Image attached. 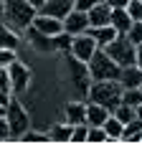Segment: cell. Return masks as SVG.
Instances as JSON below:
<instances>
[{
	"instance_id": "obj_1",
	"label": "cell",
	"mask_w": 142,
	"mask_h": 147,
	"mask_svg": "<svg viewBox=\"0 0 142 147\" xmlns=\"http://www.w3.org/2000/svg\"><path fill=\"white\" fill-rule=\"evenodd\" d=\"M64 69H66V79H69L71 89L79 96H89V89L94 84L91 71H89V61L76 59L74 53H64Z\"/></svg>"
},
{
	"instance_id": "obj_9",
	"label": "cell",
	"mask_w": 142,
	"mask_h": 147,
	"mask_svg": "<svg viewBox=\"0 0 142 147\" xmlns=\"http://www.w3.org/2000/svg\"><path fill=\"white\" fill-rule=\"evenodd\" d=\"M99 48L101 46L97 43L94 36L86 30V33H81V36H74V48H71V53H74L76 59H81V61H91Z\"/></svg>"
},
{
	"instance_id": "obj_6",
	"label": "cell",
	"mask_w": 142,
	"mask_h": 147,
	"mask_svg": "<svg viewBox=\"0 0 142 147\" xmlns=\"http://www.w3.org/2000/svg\"><path fill=\"white\" fill-rule=\"evenodd\" d=\"M5 119H8V124H10V134H13V140H20V137L30 129V114L26 112V107L20 104V99H18V96H13V99H10Z\"/></svg>"
},
{
	"instance_id": "obj_14",
	"label": "cell",
	"mask_w": 142,
	"mask_h": 147,
	"mask_svg": "<svg viewBox=\"0 0 142 147\" xmlns=\"http://www.w3.org/2000/svg\"><path fill=\"white\" fill-rule=\"evenodd\" d=\"M18 46H20V36H18V30L3 18V20H0V48H13V51H15Z\"/></svg>"
},
{
	"instance_id": "obj_22",
	"label": "cell",
	"mask_w": 142,
	"mask_h": 147,
	"mask_svg": "<svg viewBox=\"0 0 142 147\" xmlns=\"http://www.w3.org/2000/svg\"><path fill=\"white\" fill-rule=\"evenodd\" d=\"M104 129L109 134V142H117V140H122V134H124V122H119V119L112 114V117L104 122Z\"/></svg>"
},
{
	"instance_id": "obj_38",
	"label": "cell",
	"mask_w": 142,
	"mask_h": 147,
	"mask_svg": "<svg viewBox=\"0 0 142 147\" xmlns=\"http://www.w3.org/2000/svg\"><path fill=\"white\" fill-rule=\"evenodd\" d=\"M28 3H33L36 8H41V5H43V3H46V0H28Z\"/></svg>"
},
{
	"instance_id": "obj_13",
	"label": "cell",
	"mask_w": 142,
	"mask_h": 147,
	"mask_svg": "<svg viewBox=\"0 0 142 147\" xmlns=\"http://www.w3.org/2000/svg\"><path fill=\"white\" fill-rule=\"evenodd\" d=\"M109 117H112V109H107L104 104H97V102L86 99V119H89V124H101L104 127V122Z\"/></svg>"
},
{
	"instance_id": "obj_16",
	"label": "cell",
	"mask_w": 142,
	"mask_h": 147,
	"mask_svg": "<svg viewBox=\"0 0 142 147\" xmlns=\"http://www.w3.org/2000/svg\"><path fill=\"white\" fill-rule=\"evenodd\" d=\"M112 5L104 0V3H99V5H94L91 10H89V20H91V28L94 26H107V23H112Z\"/></svg>"
},
{
	"instance_id": "obj_24",
	"label": "cell",
	"mask_w": 142,
	"mask_h": 147,
	"mask_svg": "<svg viewBox=\"0 0 142 147\" xmlns=\"http://www.w3.org/2000/svg\"><path fill=\"white\" fill-rule=\"evenodd\" d=\"M114 117L119 119V122H124V124H129V122H135V119H137V107H129V104H119V107H117V109H114L112 112Z\"/></svg>"
},
{
	"instance_id": "obj_35",
	"label": "cell",
	"mask_w": 142,
	"mask_h": 147,
	"mask_svg": "<svg viewBox=\"0 0 142 147\" xmlns=\"http://www.w3.org/2000/svg\"><path fill=\"white\" fill-rule=\"evenodd\" d=\"M137 66H140V69H142V43L137 46Z\"/></svg>"
},
{
	"instance_id": "obj_10",
	"label": "cell",
	"mask_w": 142,
	"mask_h": 147,
	"mask_svg": "<svg viewBox=\"0 0 142 147\" xmlns=\"http://www.w3.org/2000/svg\"><path fill=\"white\" fill-rule=\"evenodd\" d=\"M89 28H91V20H89V13H86V10L74 8V10L64 18V30H69L74 36H81V33H86Z\"/></svg>"
},
{
	"instance_id": "obj_15",
	"label": "cell",
	"mask_w": 142,
	"mask_h": 147,
	"mask_svg": "<svg viewBox=\"0 0 142 147\" xmlns=\"http://www.w3.org/2000/svg\"><path fill=\"white\" fill-rule=\"evenodd\" d=\"M66 122L69 124H89V119H86V102H69L66 104Z\"/></svg>"
},
{
	"instance_id": "obj_7",
	"label": "cell",
	"mask_w": 142,
	"mask_h": 147,
	"mask_svg": "<svg viewBox=\"0 0 142 147\" xmlns=\"http://www.w3.org/2000/svg\"><path fill=\"white\" fill-rule=\"evenodd\" d=\"M23 36H26V43H28L36 53H53V51H56V41H53V36H48V33L38 30L36 26L26 28V30H23Z\"/></svg>"
},
{
	"instance_id": "obj_29",
	"label": "cell",
	"mask_w": 142,
	"mask_h": 147,
	"mask_svg": "<svg viewBox=\"0 0 142 147\" xmlns=\"http://www.w3.org/2000/svg\"><path fill=\"white\" fill-rule=\"evenodd\" d=\"M15 61H18V56L13 48H0V69H10Z\"/></svg>"
},
{
	"instance_id": "obj_19",
	"label": "cell",
	"mask_w": 142,
	"mask_h": 147,
	"mask_svg": "<svg viewBox=\"0 0 142 147\" xmlns=\"http://www.w3.org/2000/svg\"><path fill=\"white\" fill-rule=\"evenodd\" d=\"M132 23H135V18L129 15L127 8H114L112 10V26L119 30V33H129Z\"/></svg>"
},
{
	"instance_id": "obj_34",
	"label": "cell",
	"mask_w": 142,
	"mask_h": 147,
	"mask_svg": "<svg viewBox=\"0 0 142 147\" xmlns=\"http://www.w3.org/2000/svg\"><path fill=\"white\" fill-rule=\"evenodd\" d=\"M107 3H109L112 8H127V5L132 3V0H107Z\"/></svg>"
},
{
	"instance_id": "obj_4",
	"label": "cell",
	"mask_w": 142,
	"mask_h": 147,
	"mask_svg": "<svg viewBox=\"0 0 142 147\" xmlns=\"http://www.w3.org/2000/svg\"><path fill=\"white\" fill-rule=\"evenodd\" d=\"M89 71H91V79H94V81H112V79L119 81L122 66H119L104 48H99V51L94 53V59L89 61Z\"/></svg>"
},
{
	"instance_id": "obj_31",
	"label": "cell",
	"mask_w": 142,
	"mask_h": 147,
	"mask_svg": "<svg viewBox=\"0 0 142 147\" xmlns=\"http://www.w3.org/2000/svg\"><path fill=\"white\" fill-rule=\"evenodd\" d=\"M127 10H129V15H132L135 20H142V0H132L127 5Z\"/></svg>"
},
{
	"instance_id": "obj_27",
	"label": "cell",
	"mask_w": 142,
	"mask_h": 147,
	"mask_svg": "<svg viewBox=\"0 0 142 147\" xmlns=\"http://www.w3.org/2000/svg\"><path fill=\"white\" fill-rule=\"evenodd\" d=\"M20 142H28V145H38V142H51V134H48V132H33V129H28V132L20 137Z\"/></svg>"
},
{
	"instance_id": "obj_37",
	"label": "cell",
	"mask_w": 142,
	"mask_h": 147,
	"mask_svg": "<svg viewBox=\"0 0 142 147\" xmlns=\"http://www.w3.org/2000/svg\"><path fill=\"white\" fill-rule=\"evenodd\" d=\"M5 114H8V107H5V104H0V117H5Z\"/></svg>"
},
{
	"instance_id": "obj_2",
	"label": "cell",
	"mask_w": 142,
	"mask_h": 147,
	"mask_svg": "<svg viewBox=\"0 0 142 147\" xmlns=\"http://www.w3.org/2000/svg\"><path fill=\"white\" fill-rule=\"evenodd\" d=\"M36 15H38V8L28 0H5V20L15 30L23 33L26 28H30Z\"/></svg>"
},
{
	"instance_id": "obj_23",
	"label": "cell",
	"mask_w": 142,
	"mask_h": 147,
	"mask_svg": "<svg viewBox=\"0 0 142 147\" xmlns=\"http://www.w3.org/2000/svg\"><path fill=\"white\" fill-rule=\"evenodd\" d=\"M53 41H56V51L58 53H71V48H74V33L61 30V33L53 36Z\"/></svg>"
},
{
	"instance_id": "obj_17",
	"label": "cell",
	"mask_w": 142,
	"mask_h": 147,
	"mask_svg": "<svg viewBox=\"0 0 142 147\" xmlns=\"http://www.w3.org/2000/svg\"><path fill=\"white\" fill-rule=\"evenodd\" d=\"M89 33L94 36V41H97L101 48H107V46H109L114 38L119 36V30L114 28L112 23H107V26H94V28H89Z\"/></svg>"
},
{
	"instance_id": "obj_12",
	"label": "cell",
	"mask_w": 142,
	"mask_h": 147,
	"mask_svg": "<svg viewBox=\"0 0 142 147\" xmlns=\"http://www.w3.org/2000/svg\"><path fill=\"white\" fill-rule=\"evenodd\" d=\"M33 26H36L38 30H43V33H48V36H56V33L64 30V20H61V18H53V15L38 13L36 20H33Z\"/></svg>"
},
{
	"instance_id": "obj_5",
	"label": "cell",
	"mask_w": 142,
	"mask_h": 147,
	"mask_svg": "<svg viewBox=\"0 0 142 147\" xmlns=\"http://www.w3.org/2000/svg\"><path fill=\"white\" fill-rule=\"evenodd\" d=\"M104 51H107V53H109L122 69H124V66H132V63H137V43L129 38L127 33H119V36H117Z\"/></svg>"
},
{
	"instance_id": "obj_36",
	"label": "cell",
	"mask_w": 142,
	"mask_h": 147,
	"mask_svg": "<svg viewBox=\"0 0 142 147\" xmlns=\"http://www.w3.org/2000/svg\"><path fill=\"white\" fill-rule=\"evenodd\" d=\"M5 18V0H0V20Z\"/></svg>"
},
{
	"instance_id": "obj_21",
	"label": "cell",
	"mask_w": 142,
	"mask_h": 147,
	"mask_svg": "<svg viewBox=\"0 0 142 147\" xmlns=\"http://www.w3.org/2000/svg\"><path fill=\"white\" fill-rule=\"evenodd\" d=\"M122 142H129V145H137V142H142V119H135V122L124 124Z\"/></svg>"
},
{
	"instance_id": "obj_25",
	"label": "cell",
	"mask_w": 142,
	"mask_h": 147,
	"mask_svg": "<svg viewBox=\"0 0 142 147\" xmlns=\"http://www.w3.org/2000/svg\"><path fill=\"white\" fill-rule=\"evenodd\" d=\"M101 142H109V134L101 124H89V140L86 145H101Z\"/></svg>"
},
{
	"instance_id": "obj_33",
	"label": "cell",
	"mask_w": 142,
	"mask_h": 147,
	"mask_svg": "<svg viewBox=\"0 0 142 147\" xmlns=\"http://www.w3.org/2000/svg\"><path fill=\"white\" fill-rule=\"evenodd\" d=\"M99 3H104V0H74V8H79V10H91L94 5H99Z\"/></svg>"
},
{
	"instance_id": "obj_28",
	"label": "cell",
	"mask_w": 142,
	"mask_h": 147,
	"mask_svg": "<svg viewBox=\"0 0 142 147\" xmlns=\"http://www.w3.org/2000/svg\"><path fill=\"white\" fill-rule=\"evenodd\" d=\"M86 140H89V124H76L71 134V145H84Z\"/></svg>"
},
{
	"instance_id": "obj_18",
	"label": "cell",
	"mask_w": 142,
	"mask_h": 147,
	"mask_svg": "<svg viewBox=\"0 0 142 147\" xmlns=\"http://www.w3.org/2000/svg\"><path fill=\"white\" fill-rule=\"evenodd\" d=\"M119 84L124 89H135V86H142V69L137 63H132V66H124L122 74H119Z\"/></svg>"
},
{
	"instance_id": "obj_39",
	"label": "cell",
	"mask_w": 142,
	"mask_h": 147,
	"mask_svg": "<svg viewBox=\"0 0 142 147\" xmlns=\"http://www.w3.org/2000/svg\"><path fill=\"white\" fill-rule=\"evenodd\" d=\"M137 119H142V104L137 107Z\"/></svg>"
},
{
	"instance_id": "obj_8",
	"label": "cell",
	"mask_w": 142,
	"mask_h": 147,
	"mask_svg": "<svg viewBox=\"0 0 142 147\" xmlns=\"http://www.w3.org/2000/svg\"><path fill=\"white\" fill-rule=\"evenodd\" d=\"M10 74V86H13V94L15 96H23L30 86V69L26 63H20V61H15L13 66L8 69Z\"/></svg>"
},
{
	"instance_id": "obj_11",
	"label": "cell",
	"mask_w": 142,
	"mask_h": 147,
	"mask_svg": "<svg viewBox=\"0 0 142 147\" xmlns=\"http://www.w3.org/2000/svg\"><path fill=\"white\" fill-rule=\"evenodd\" d=\"M74 10V0H46L41 8H38V13L43 15H53V18H66V15Z\"/></svg>"
},
{
	"instance_id": "obj_20",
	"label": "cell",
	"mask_w": 142,
	"mask_h": 147,
	"mask_svg": "<svg viewBox=\"0 0 142 147\" xmlns=\"http://www.w3.org/2000/svg\"><path fill=\"white\" fill-rule=\"evenodd\" d=\"M48 134H51V142H69L71 145L74 124H69V122H58V124H53V127L48 129Z\"/></svg>"
},
{
	"instance_id": "obj_26",
	"label": "cell",
	"mask_w": 142,
	"mask_h": 147,
	"mask_svg": "<svg viewBox=\"0 0 142 147\" xmlns=\"http://www.w3.org/2000/svg\"><path fill=\"white\" fill-rule=\"evenodd\" d=\"M122 102L129 104V107H140V104H142V86L124 89V94H122Z\"/></svg>"
},
{
	"instance_id": "obj_30",
	"label": "cell",
	"mask_w": 142,
	"mask_h": 147,
	"mask_svg": "<svg viewBox=\"0 0 142 147\" xmlns=\"http://www.w3.org/2000/svg\"><path fill=\"white\" fill-rule=\"evenodd\" d=\"M127 36H129V38H132L137 46L142 43V20H135V23H132V28H129Z\"/></svg>"
},
{
	"instance_id": "obj_3",
	"label": "cell",
	"mask_w": 142,
	"mask_h": 147,
	"mask_svg": "<svg viewBox=\"0 0 142 147\" xmlns=\"http://www.w3.org/2000/svg\"><path fill=\"white\" fill-rule=\"evenodd\" d=\"M122 94H124V86L112 79V81H94L91 89H89V102H97V104H104L107 109H117L122 104Z\"/></svg>"
},
{
	"instance_id": "obj_32",
	"label": "cell",
	"mask_w": 142,
	"mask_h": 147,
	"mask_svg": "<svg viewBox=\"0 0 142 147\" xmlns=\"http://www.w3.org/2000/svg\"><path fill=\"white\" fill-rule=\"evenodd\" d=\"M8 140H13L10 124H8V119H5V117H0V142H8Z\"/></svg>"
}]
</instances>
